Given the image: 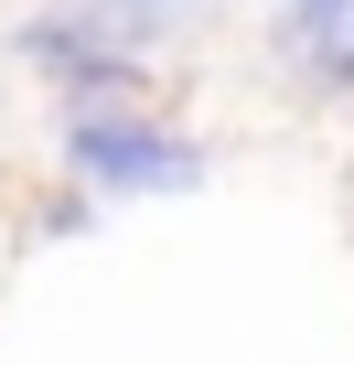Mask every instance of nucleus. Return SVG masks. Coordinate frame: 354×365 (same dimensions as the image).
I'll list each match as a JSON object with an SVG mask.
<instances>
[{
	"instance_id": "obj_1",
	"label": "nucleus",
	"mask_w": 354,
	"mask_h": 365,
	"mask_svg": "<svg viewBox=\"0 0 354 365\" xmlns=\"http://www.w3.org/2000/svg\"><path fill=\"white\" fill-rule=\"evenodd\" d=\"M65 172L86 194H194L204 150L150 108H76L65 118Z\"/></svg>"
},
{
	"instance_id": "obj_5",
	"label": "nucleus",
	"mask_w": 354,
	"mask_h": 365,
	"mask_svg": "<svg viewBox=\"0 0 354 365\" xmlns=\"http://www.w3.org/2000/svg\"><path fill=\"white\" fill-rule=\"evenodd\" d=\"M290 11H311V0H290Z\"/></svg>"
},
{
	"instance_id": "obj_4",
	"label": "nucleus",
	"mask_w": 354,
	"mask_h": 365,
	"mask_svg": "<svg viewBox=\"0 0 354 365\" xmlns=\"http://www.w3.org/2000/svg\"><path fill=\"white\" fill-rule=\"evenodd\" d=\"M215 11V0H86V22L108 33V43H129V54H150V43H172V33H194Z\"/></svg>"
},
{
	"instance_id": "obj_3",
	"label": "nucleus",
	"mask_w": 354,
	"mask_h": 365,
	"mask_svg": "<svg viewBox=\"0 0 354 365\" xmlns=\"http://www.w3.org/2000/svg\"><path fill=\"white\" fill-rule=\"evenodd\" d=\"M279 54L311 86H354V0H311V11H279Z\"/></svg>"
},
{
	"instance_id": "obj_2",
	"label": "nucleus",
	"mask_w": 354,
	"mask_h": 365,
	"mask_svg": "<svg viewBox=\"0 0 354 365\" xmlns=\"http://www.w3.org/2000/svg\"><path fill=\"white\" fill-rule=\"evenodd\" d=\"M11 54H22L43 86H65V108H140V54L108 43L86 11H43V22H22Z\"/></svg>"
}]
</instances>
